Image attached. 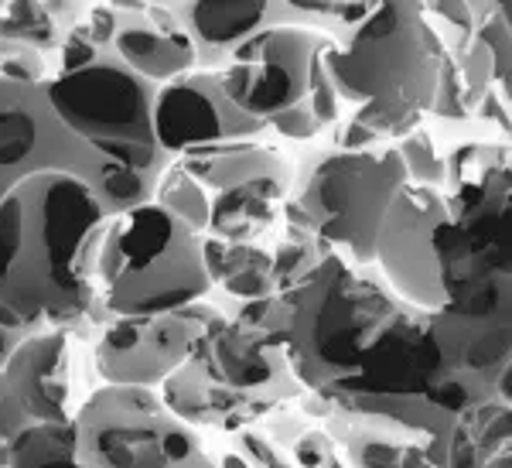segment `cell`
<instances>
[{
	"mask_svg": "<svg viewBox=\"0 0 512 468\" xmlns=\"http://www.w3.org/2000/svg\"><path fill=\"white\" fill-rule=\"evenodd\" d=\"M110 212L86 182L38 171L0 195V305L35 332L93 305V277Z\"/></svg>",
	"mask_w": 512,
	"mask_h": 468,
	"instance_id": "obj_1",
	"label": "cell"
},
{
	"mask_svg": "<svg viewBox=\"0 0 512 468\" xmlns=\"http://www.w3.org/2000/svg\"><path fill=\"white\" fill-rule=\"evenodd\" d=\"M441 55L424 7L390 0L376 4L342 48L328 45L321 62L338 100L355 103L352 123L376 137H407L431 110Z\"/></svg>",
	"mask_w": 512,
	"mask_h": 468,
	"instance_id": "obj_2",
	"label": "cell"
},
{
	"mask_svg": "<svg viewBox=\"0 0 512 468\" xmlns=\"http://www.w3.org/2000/svg\"><path fill=\"white\" fill-rule=\"evenodd\" d=\"M280 301L287 315L280 335L287 369L318 393L352 380L369 342L403 311L383 287L355 277L335 253L280 291Z\"/></svg>",
	"mask_w": 512,
	"mask_h": 468,
	"instance_id": "obj_3",
	"label": "cell"
},
{
	"mask_svg": "<svg viewBox=\"0 0 512 468\" xmlns=\"http://www.w3.org/2000/svg\"><path fill=\"white\" fill-rule=\"evenodd\" d=\"M96 277L106 287V308L117 318L185 311L212 287L198 236L154 202L106 223Z\"/></svg>",
	"mask_w": 512,
	"mask_h": 468,
	"instance_id": "obj_4",
	"label": "cell"
},
{
	"mask_svg": "<svg viewBox=\"0 0 512 468\" xmlns=\"http://www.w3.org/2000/svg\"><path fill=\"white\" fill-rule=\"evenodd\" d=\"M45 100L55 117L103 161L123 164L147 178L161 168L151 127L154 86L113 55H103L96 65L72 76L48 79Z\"/></svg>",
	"mask_w": 512,
	"mask_h": 468,
	"instance_id": "obj_5",
	"label": "cell"
},
{
	"mask_svg": "<svg viewBox=\"0 0 512 468\" xmlns=\"http://www.w3.org/2000/svg\"><path fill=\"white\" fill-rule=\"evenodd\" d=\"M76 462L86 468H181L202 458V441L147 387L96 390L72 421Z\"/></svg>",
	"mask_w": 512,
	"mask_h": 468,
	"instance_id": "obj_6",
	"label": "cell"
},
{
	"mask_svg": "<svg viewBox=\"0 0 512 468\" xmlns=\"http://www.w3.org/2000/svg\"><path fill=\"white\" fill-rule=\"evenodd\" d=\"M407 182V168L396 151L321 154L311 164L297 205L321 243H342L359 264H373L379 223Z\"/></svg>",
	"mask_w": 512,
	"mask_h": 468,
	"instance_id": "obj_7",
	"label": "cell"
},
{
	"mask_svg": "<svg viewBox=\"0 0 512 468\" xmlns=\"http://www.w3.org/2000/svg\"><path fill=\"white\" fill-rule=\"evenodd\" d=\"M328 38L311 35L294 24H267L229 52L233 65L219 76L222 96L256 123L304 103L311 79V62Z\"/></svg>",
	"mask_w": 512,
	"mask_h": 468,
	"instance_id": "obj_8",
	"label": "cell"
},
{
	"mask_svg": "<svg viewBox=\"0 0 512 468\" xmlns=\"http://www.w3.org/2000/svg\"><path fill=\"white\" fill-rule=\"evenodd\" d=\"M106 161L89 144H82L55 117L45 100V82L14 86L0 82V175L4 188L38 171H62L93 188Z\"/></svg>",
	"mask_w": 512,
	"mask_h": 468,
	"instance_id": "obj_9",
	"label": "cell"
},
{
	"mask_svg": "<svg viewBox=\"0 0 512 468\" xmlns=\"http://www.w3.org/2000/svg\"><path fill=\"white\" fill-rule=\"evenodd\" d=\"M226 318L216 308L192 305L158 318H113L96 346V369L110 387H158L192 359L205 328Z\"/></svg>",
	"mask_w": 512,
	"mask_h": 468,
	"instance_id": "obj_10",
	"label": "cell"
},
{
	"mask_svg": "<svg viewBox=\"0 0 512 468\" xmlns=\"http://www.w3.org/2000/svg\"><path fill=\"white\" fill-rule=\"evenodd\" d=\"M448 219V205L437 188L407 182L393 195L376 233L373 260L403 301L427 311L444 308L441 270H437L434 233Z\"/></svg>",
	"mask_w": 512,
	"mask_h": 468,
	"instance_id": "obj_11",
	"label": "cell"
},
{
	"mask_svg": "<svg viewBox=\"0 0 512 468\" xmlns=\"http://www.w3.org/2000/svg\"><path fill=\"white\" fill-rule=\"evenodd\" d=\"M151 127L161 154H185L222 141H246L263 123L239 113L222 96L219 76L192 72V76L164 82L154 93Z\"/></svg>",
	"mask_w": 512,
	"mask_h": 468,
	"instance_id": "obj_12",
	"label": "cell"
},
{
	"mask_svg": "<svg viewBox=\"0 0 512 468\" xmlns=\"http://www.w3.org/2000/svg\"><path fill=\"white\" fill-rule=\"evenodd\" d=\"M444 376L465 380L495 400V387L509 373V311L502 315H454L441 308L427 322Z\"/></svg>",
	"mask_w": 512,
	"mask_h": 468,
	"instance_id": "obj_13",
	"label": "cell"
},
{
	"mask_svg": "<svg viewBox=\"0 0 512 468\" xmlns=\"http://www.w3.org/2000/svg\"><path fill=\"white\" fill-rule=\"evenodd\" d=\"M7 390L18 397L31 424L69 421V342L62 332H31L14 346L4 369Z\"/></svg>",
	"mask_w": 512,
	"mask_h": 468,
	"instance_id": "obj_14",
	"label": "cell"
},
{
	"mask_svg": "<svg viewBox=\"0 0 512 468\" xmlns=\"http://www.w3.org/2000/svg\"><path fill=\"white\" fill-rule=\"evenodd\" d=\"M144 14H137V18H123L120 14V31L110 45L117 52L113 59L147 82H175L181 76H192L198 62L195 41L185 31L164 35Z\"/></svg>",
	"mask_w": 512,
	"mask_h": 468,
	"instance_id": "obj_15",
	"label": "cell"
},
{
	"mask_svg": "<svg viewBox=\"0 0 512 468\" xmlns=\"http://www.w3.org/2000/svg\"><path fill=\"white\" fill-rule=\"evenodd\" d=\"M178 164L198 185L205 182V185L219 188V192L246 188L253 182H263V178L291 185V168H287V161L270 151V147H260L253 141H222L209 147H195V151L181 154Z\"/></svg>",
	"mask_w": 512,
	"mask_h": 468,
	"instance_id": "obj_16",
	"label": "cell"
},
{
	"mask_svg": "<svg viewBox=\"0 0 512 468\" xmlns=\"http://www.w3.org/2000/svg\"><path fill=\"white\" fill-rule=\"evenodd\" d=\"M185 14V35L195 48L209 45L219 52H233L270 24V4L263 0H198L185 7Z\"/></svg>",
	"mask_w": 512,
	"mask_h": 468,
	"instance_id": "obj_17",
	"label": "cell"
},
{
	"mask_svg": "<svg viewBox=\"0 0 512 468\" xmlns=\"http://www.w3.org/2000/svg\"><path fill=\"white\" fill-rule=\"evenodd\" d=\"M7 468H86L76 462V428L62 424H28L7 445Z\"/></svg>",
	"mask_w": 512,
	"mask_h": 468,
	"instance_id": "obj_18",
	"label": "cell"
},
{
	"mask_svg": "<svg viewBox=\"0 0 512 468\" xmlns=\"http://www.w3.org/2000/svg\"><path fill=\"white\" fill-rule=\"evenodd\" d=\"M270 223H274V209L250 188L219 192L216 202H209V229L222 243H250Z\"/></svg>",
	"mask_w": 512,
	"mask_h": 468,
	"instance_id": "obj_19",
	"label": "cell"
},
{
	"mask_svg": "<svg viewBox=\"0 0 512 468\" xmlns=\"http://www.w3.org/2000/svg\"><path fill=\"white\" fill-rule=\"evenodd\" d=\"M338 438L349 448L355 468H437L431 462V448L427 445H403V441H396L386 431L338 424Z\"/></svg>",
	"mask_w": 512,
	"mask_h": 468,
	"instance_id": "obj_20",
	"label": "cell"
},
{
	"mask_svg": "<svg viewBox=\"0 0 512 468\" xmlns=\"http://www.w3.org/2000/svg\"><path fill=\"white\" fill-rule=\"evenodd\" d=\"M212 284H222L233 298L243 301L277 294L274 277H270V253L250 243H226L219 267L212 270Z\"/></svg>",
	"mask_w": 512,
	"mask_h": 468,
	"instance_id": "obj_21",
	"label": "cell"
},
{
	"mask_svg": "<svg viewBox=\"0 0 512 468\" xmlns=\"http://www.w3.org/2000/svg\"><path fill=\"white\" fill-rule=\"evenodd\" d=\"M154 195H158L154 205H161L164 212H171V216H175L181 226L192 229L195 236L202 233V229H209V195H205V188L198 185L192 175L181 171L178 161L161 171Z\"/></svg>",
	"mask_w": 512,
	"mask_h": 468,
	"instance_id": "obj_22",
	"label": "cell"
},
{
	"mask_svg": "<svg viewBox=\"0 0 512 468\" xmlns=\"http://www.w3.org/2000/svg\"><path fill=\"white\" fill-rule=\"evenodd\" d=\"M209 387L212 383L205 380V373L198 369L192 359L185 366H178L175 373L164 380V393L161 404L175 421L188 424V428H198V424H212L209 414Z\"/></svg>",
	"mask_w": 512,
	"mask_h": 468,
	"instance_id": "obj_23",
	"label": "cell"
},
{
	"mask_svg": "<svg viewBox=\"0 0 512 468\" xmlns=\"http://www.w3.org/2000/svg\"><path fill=\"white\" fill-rule=\"evenodd\" d=\"M62 31L45 4H11L0 18V45H24V48H55Z\"/></svg>",
	"mask_w": 512,
	"mask_h": 468,
	"instance_id": "obj_24",
	"label": "cell"
},
{
	"mask_svg": "<svg viewBox=\"0 0 512 468\" xmlns=\"http://www.w3.org/2000/svg\"><path fill=\"white\" fill-rule=\"evenodd\" d=\"M93 192L113 219V216H120V212H130L151 199V178L140 175V171L123 168V164L106 161V168H103V175H99V182L93 185Z\"/></svg>",
	"mask_w": 512,
	"mask_h": 468,
	"instance_id": "obj_25",
	"label": "cell"
},
{
	"mask_svg": "<svg viewBox=\"0 0 512 468\" xmlns=\"http://www.w3.org/2000/svg\"><path fill=\"white\" fill-rule=\"evenodd\" d=\"M396 154H400L403 168H407V178H414V185L434 188L437 182H444V158L434 151L431 137L424 130H414V134L403 137Z\"/></svg>",
	"mask_w": 512,
	"mask_h": 468,
	"instance_id": "obj_26",
	"label": "cell"
},
{
	"mask_svg": "<svg viewBox=\"0 0 512 468\" xmlns=\"http://www.w3.org/2000/svg\"><path fill=\"white\" fill-rule=\"evenodd\" d=\"M458 65V76H461V96H465V110L475 113V106L482 103V96L492 89V79H495V65H492V55L482 41H472V48L461 52V62Z\"/></svg>",
	"mask_w": 512,
	"mask_h": 468,
	"instance_id": "obj_27",
	"label": "cell"
},
{
	"mask_svg": "<svg viewBox=\"0 0 512 468\" xmlns=\"http://www.w3.org/2000/svg\"><path fill=\"white\" fill-rule=\"evenodd\" d=\"M431 113H437V117H448V120L468 117L465 96H461L458 65H454V55H448V52H444V55H441V62H437V86H434Z\"/></svg>",
	"mask_w": 512,
	"mask_h": 468,
	"instance_id": "obj_28",
	"label": "cell"
},
{
	"mask_svg": "<svg viewBox=\"0 0 512 468\" xmlns=\"http://www.w3.org/2000/svg\"><path fill=\"white\" fill-rule=\"evenodd\" d=\"M509 4H502V18L495 14L475 31V41H482L492 55V65H495V79L502 82V96L509 100Z\"/></svg>",
	"mask_w": 512,
	"mask_h": 468,
	"instance_id": "obj_29",
	"label": "cell"
},
{
	"mask_svg": "<svg viewBox=\"0 0 512 468\" xmlns=\"http://www.w3.org/2000/svg\"><path fill=\"white\" fill-rule=\"evenodd\" d=\"M45 65L35 48L24 45H0V82H14V86H38L45 82Z\"/></svg>",
	"mask_w": 512,
	"mask_h": 468,
	"instance_id": "obj_30",
	"label": "cell"
},
{
	"mask_svg": "<svg viewBox=\"0 0 512 468\" xmlns=\"http://www.w3.org/2000/svg\"><path fill=\"white\" fill-rule=\"evenodd\" d=\"M328 45H332V41H328ZM328 45H325V48H328ZM325 48H321V52L315 55V62H311L308 96H304L308 110L315 113L318 127H325V123H335V120H338V93H335L332 79H328V72H325V62H321Z\"/></svg>",
	"mask_w": 512,
	"mask_h": 468,
	"instance_id": "obj_31",
	"label": "cell"
},
{
	"mask_svg": "<svg viewBox=\"0 0 512 468\" xmlns=\"http://www.w3.org/2000/svg\"><path fill=\"white\" fill-rule=\"evenodd\" d=\"M28 424L31 421H28V414H24V407L18 404V397L7 390L4 376H0V468H7V445H11Z\"/></svg>",
	"mask_w": 512,
	"mask_h": 468,
	"instance_id": "obj_32",
	"label": "cell"
},
{
	"mask_svg": "<svg viewBox=\"0 0 512 468\" xmlns=\"http://www.w3.org/2000/svg\"><path fill=\"white\" fill-rule=\"evenodd\" d=\"M99 59H103V48H96L79 28H72L69 38L62 41V72H59V76L82 72V69H89V65H96Z\"/></svg>",
	"mask_w": 512,
	"mask_h": 468,
	"instance_id": "obj_33",
	"label": "cell"
},
{
	"mask_svg": "<svg viewBox=\"0 0 512 468\" xmlns=\"http://www.w3.org/2000/svg\"><path fill=\"white\" fill-rule=\"evenodd\" d=\"M267 123L277 130V134L291 137V141H308V137H315L318 130H321L318 120H315V113L308 110V103H297V106H291V110L277 113V117L267 120Z\"/></svg>",
	"mask_w": 512,
	"mask_h": 468,
	"instance_id": "obj_34",
	"label": "cell"
},
{
	"mask_svg": "<svg viewBox=\"0 0 512 468\" xmlns=\"http://www.w3.org/2000/svg\"><path fill=\"white\" fill-rule=\"evenodd\" d=\"M76 28L93 41L96 48H110L113 38H117V31H120V14H117V7H93L89 18L82 24H76Z\"/></svg>",
	"mask_w": 512,
	"mask_h": 468,
	"instance_id": "obj_35",
	"label": "cell"
},
{
	"mask_svg": "<svg viewBox=\"0 0 512 468\" xmlns=\"http://www.w3.org/2000/svg\"><path fill=\"white\" fill-rule=\"evenodd\" d=\"M332 455H335L332 441H328L321 431H308V434H304V438L294 445V462L301 465V468H321Z\"/></svg>",
	"mask_w": 512,
	"mask_h": 468,
	"instance_id": "obj_36",
	"label": "cell"
},
{
	"mask_svg": "<svg viewBox=\"0 0 512 468\" xmlns=\"http://www.w3.org/2000/svg\"><path fill=\"white\" fill-rule=\"evenodd\" d=\"M379 141L376 134H369L366 127H359V123H345L342 130L335 134V147L338 151H369Z\"/></svg>",
	"mask_w": 512,
	"mask_h": 468,
	"instance_id": "obj_37",
	"label": "cell"
},
{
	"mask_svg": "<svg viewBox=\"0 0 512 468\" xmlns=\"http://www.w3.org/2000/svg\"><path fill=\"white\" fill-rule=\"evenodd\" d=\"M478 117H489V120H499L502 127H509V113H506V100L499 103V93L495 89H489V93L482 96V103L475 106Z\"/></svg>",
	"mask_w": 512,
	"mask_h": 468,
	"instance_id": "obj_38",
	"label": "cell"
},
{
	"mask_svg": "<svg viewBox=\"0 0 512 468\" xmlns=\"http://www.w3.org/2000/svg\"><path fill=\"white\" fill-rule=\"evenodd\" d=\"M437 14H444L451 24H458V28H465V31H472V24H475V7L472 4H437L434 7Z\"/></svg>",
	"mask_w": 512,
	"mask_h": 468,
	"instance_id": "obj_39",
	"label": "cell"
},
{
	"mask_svg": "<svg viewBox=\"0 0 512 468\" xmlns=\"http://www.w3.org/2000/svg\"><path fill=\"white\" fill-rule=\"evenodd\" d=\"M21 339H24V335H11V332H4V328H0V369H4L7 356H11L14 346H18Z\"/></svg>",
	"mask_w": 512,
	"mask_h": 468,
	"instance_id": "obj_40",
	"label": "cell"
},
{
	"mask_svg": "<svg viewBox=\"0 0 512 468\" xmlns=\"http://www.w3.org/2000/svg\"><path fill=\"white\" fill-rule=\"evenodd\" d=\"M219 468H253V465L246 462L243 455H226V458H222V462H219Z\"/></svg>",
	"mask_w": 512,
	"mask_h": 468,
	"instance_id": "obj_41",
	"label": "cell"
},
{
	"mask_svg": "<svg viewBox=\"0 0 512 468\" xmlns=\"http://www.w3.org/2000/svg\"><path fill=\"white\" fill-rule=\"evenodd\" d=\"M181 468H219L216 462H209V458H195V462H188V465H181Z\"/></svg>",
	"mask_w": 512,
	"mask_h": 468,
	"instance_id": "obj_42",
	"label": "cell"
},
{
	"mask_svg": "<svg viewBox=\"0 0 512 468\" xmlns=\"http://www.w3.org/2000/svg\"><path fill=\"white\" fill-rule=\"evenodd\" d=\"M321 468H349V465H345V462H342V458H338V455H332V458H328V462L321 465Z\"/></svg>",
	"mask_w": 512,
	"mask_h": 468,
	"instance_id": "obj_43",
	"label": "cell"
},
{
	"mask_svg": "<svg viewBox=\"0 0 512 468\" xmlns=\"http://www.w3.org/2000/svg\"><path fill=\"white\" fill-rule=\"evenodd\" d=\"M0 195H4V175H0Z\"/></svg>",
	"mask_w": 512,
	"mask_h": 468,
	"instance_id": "obj_44",
	"label": "cell"
}]
</instances>
